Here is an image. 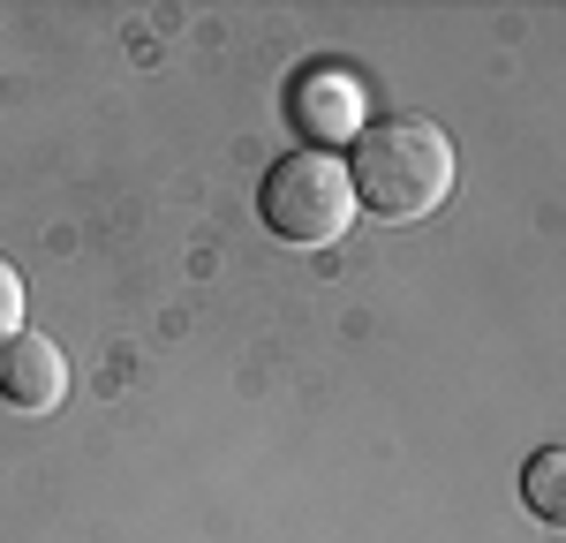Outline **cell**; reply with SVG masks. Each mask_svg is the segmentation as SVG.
Returning a JSON list of instances; mask_svg holds the SVG:
<instances>
[{
  "label": "cell",
  "mask_w": 566,
  "mask_h": 543,
  "mask_svg": "<svg viewBox=\"0 0 566 543\" xmlns=\"http://www.w3.org/2000/svg\"><path fill=\"white\" fill-rule=\"evenodd\" d=\"M348 174H355V204L363 212H378L392 226L431 220L438 204L453 196V136L438 121H423V114L378 121V129H363Z\"/></svg>",
  "instance_id": "cell-1"
},
{
  "label": "cell",
  "mask_w": 566,
  "mask_h": 543,
  "mask_svg": "<svg viewBox=\"0 0 566 543\" xmlns=\"http://www.w3.org/2000/svg\"><path fill=\"white\" fill-rule=\"evenodd\" d=\"M295 129L310 143H363V114H370V84L355 76V68H303V84H295Z\"/></svg>",
  "instance_id": "cell-3"
},
{
  "label": "cell",
  "mask_w": 566,
  "mask_h": 543,
  "mask_svg": "<svg viewBox=\"0 0 566 543\" xmlns=\"http://www.w3.org/2000/svg\"><path fill=\"white\" fill-rule=\"evenodd\" d=\"M0 401L15 415H53L69 401V362H61V348L45 332H15L0 348Z\"/></svg>",
  "instance_id": "cell-4"
},
{
  "label": "cell",
  "mask_w": 566,
  "mask_h": 543,
  "mask_svg": "<svg viewBox=\"0 0 566 543\" xmlns=\"http://www.w3.org/2000/svg\"><path fill=\"white\" fill-rule=\"evenodd\" d=\"M522 498H528V513H536L544 529L566 536V446H544L522 468Z\"/></svg>",
  "instance_id": "cell-5"
},
{
  "label": "cell",
  "mask_w": 566,
  "mask_h": 543,
  "mask_svg": "<svg viewBox=\"0 0 566 543\" xmlns=\"http://www.w3.org/2000/svg\"><path fill=\"white\" fill-rule=\"evenodd\" d=\"M23 332V279H15V265L0 257V348Z\"/></svg>",
  "instance_id": "cell-6"
},
{
  "label": "cell",
  "mask_w": 566,
  "mask_h": 543,
  "mask_svg": "<svg viewBox=\"0 0 566 543\" xmlns=\"http://www.w3.org/2000/svg\"><path fill=\"white\" fill-rule=\"evenodd\" d=\"M258 212L287 249H325V242L348 234V220L363 204H355L348 159H333V151H287V159L264 174Z\"/></svg>",
  "instance_id": "cell-2"
}]
</instances>
